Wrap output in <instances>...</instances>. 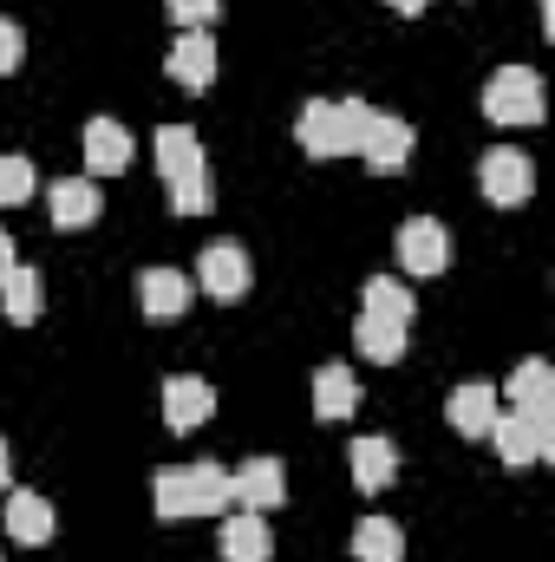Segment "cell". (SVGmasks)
<instances>
[{
	"instance_id": "obj_29",
	"label": "cell",
	"mask_w": 555,
	"mask_h": 562,
	"mask_svg": "<svg viewBox=\"0 0 555 562\" xmlns=\"http://www.w3.org/2000/svg\"><path fill=\"white\" fill-rule=\"evenodd\" d=\"M13 269H20V256H13V236H7V229H0V281L13 276Z\"/></svg>"
},
{
	"instance_id": "obj_20",
	"label": "cell",
	"mask_w": 555,
	"mask_h": 562,
	"mask_svg": "<svg viewBox=\"0 0 555 562\" xmlns=\"http://www.w3.org/2000/svg\"><path fill=\"white\" fill-rule=\"evenodd\" d=\"M347 464H353V484H360V491H386V484L399 477V445L380 438V431H373V438H353V458H347Z\"/></svg>"
},
{
	"instance_id": "obj_16",
	"label": "cell",
	"mask_w": 555,
	"mask_h": 562,
	"mask_svg": "<svg viewBox=\"0 0 555 562\" xmlns=\"http://www.w3.org/2000/svg\"><path fill=\"white\" fill-rule=\"evenodd\" d=\"M503 393H510V406H517L523 419H555V367L550 360H523Z\"/></svg>"
},
{
	"instance_id": "obj_11",
	"label": "cell",
	"mask_w": 555,
	"mask_h": 562,
	"mask_svg": "<svg viewBox=\"0 0 555 562\" xmlns=\"http://www.w3.org/2000/svg\"><path fill=\"white\" fill-rule=\"evenodd\" d=\"M209 413H216V386L209 380H196V373L163 380V425L170 431H196V425H209Z\"/></svg>"
},
{
	"instance_id": "obj_24",
	"label": "cell",
	"mask_w": 555,
	"mask_h": 562,
	"mask_svg": "<svg viewBox=\"0 0 555 562\" xmlns=\"http://www.w3.org/2000/svg\"><path fill=\"white\" fill-rule=\"evenodd\" d=\"M0 301H7V321L33 327L39 307H46V281H39V269H13V276L0 281Z\"/></svg>"
},
{
	"instance_id": "obj_26",
	"label": "cell",
	"mask_w": 555,
	"mask_h": 562,
	"mask_svg": "<svg viewBox=\"0 0 555 562\" xmlns=\"http://www.w3.org/2000/svg\"><path fill=\"white\" fill-rule=\"evenodd\" d=\"M33 196V164L26 157H0V210Z\"/></svg>"
},
{
	"instance_id": "obj_25",
	"label": "cell",
	"mask_w": 555,
	"mask_h": 562,
	"mask_svg": "<svg viewBox=\"0 0 555 562\" xmlns=\"http://www.w3.org/2000/svg\"><path fill=\"white\" fill-rule=\"evenodd\" d=\"M353 347H360L366 360L393 367V360L406 353V327H393V321H366V314H360V327H353Z\"/></svg>"
},
{
	"instance_id": "obj_5",
	"label": "cell",
	"mask_w": 555,
	"mask_h": 562,
	"mask_svg": "<svg viewBox=\"0 0 555 562\" xmlns=\"http://www.w3.org/2000/svg\"><path fill=\"white\" fill-rule=\"evenodd\" d=\"M477 183H484V196H490L497 210H517V203H530V196H536V164H530L523 150L497 144V150H484Z\"/></svg>"
},
{
	"instance_id": "obj_1",
	"label": "cell",
	"mask_w": 555,
	"mask_h": 562,
	"mask_svg": "<svg viewBox=\"0 0 555 562\" xmlns=\"http://www.w3.org/2000/svg\"><path fill=\"white\" fill-rule=\"evenodd\" d=\"M150 510L163 517V524H177V517H223V510H236L229 504V471L223 464H163L157 477H150Z\"/></svg>"
},
{
	"instance_id": "obj_12",
	"label": "cell",
	"mask_w": 555,
	"mask_h": 562,
	"mask_svg": "<svg viewBox=\"0 0 555 562\" xmlns=\"http://www.w3.org/2000/svg\"><path fill=\"white\" fill-rule=\"evenodd\" d=\"M287 497V477H281L275 458H249L242 471H229V504L236 510H275Z\"/></svg>"
},
{
	"instance_id": "obj_22",
	"label": "cell",
	"mask_w": 555,
	"mask_h": 562,
	"mask_svg": "<svg viewBox=\"0 0 555 562\" xmlns=\"http://www.w3.org/2000/svg\"><path fill=\"white\" fill-rule=\"evenodd\" d=\"M360 314H366V321H393V327H412L418 301H412V288H406V281L373 276V281H366V294H360Z\"/></svg>"
},
{
	"instance_id": "obj_23",
	"label": "cell",
	"mask_w": 555,
	"mask_h": 562,
	"mask_svg": "<svg viewBox=\"0 0 555 562\" xmlns=\"http://www.w3.org/2000/svg\"><path fill=\"white\" fill-rule=\"evenodd\" d=\"M353 557L360 562H406V537L393 517H360L353 524Z\"/></svg>"
},
{
	"instance_id": "obj_30",
	"label": "cell",
	"mask_w": 555,
	"mask_h": 562,
	"mask_svg": "<svg viewBox=\"0 0 555 562\" xmlns=\"http://www.w3.org/2000/svg\"><path fill=\"white\" fill-rule=\"evenodd\" d=\"M386 7H399L406 20H412V13H424V0H386Z\"/></svg>"
},
{
	"instance_id": "obj_2",
	"label": "cell",
	"mask_w": 555,
	"mask_h": 562,
	"mask_svg": "<svg viewBox=\"0 0 555 562\" xmlns=\"http://www.w3.org/2000/svg\"><path fill=\"white\" fill-rule=\"evenodd\" d=\"M157 177H163L177 216H209V203H216V190H209V157H203V144H196L190 125H163V132H157Z\"/></svg>"
},
{
	"instance_id": "obj_28",
	"label": "cell",
	"mask_w": 555,
	"mask_h": 562,
	"mask_svg": "<svg viewBox=\"0 0 555 562\" xmlns=\"http://www.w3.org/2000/svg\"><path fill=\"white\" fill-rule=\"evenodd\" d=\"M20 53H26V40H20V26L13 20H0V79L20 66Z\"/></svg>"
},
{
	"instance_id": "obj_19",
	"label": "cell",
	"mask_w": 555,
	"mask_h": 562,
	"mask_svg": "<svg viewBox=\"0 0 555 562\" xmlns=\"http://www.w3.org/2000/svg\"><path fill=\"white\" fill-rule=\"evenodd\" d=\"M497 386L490 380H464L457 393H451V425L464 431V438H490V425H497Z\"/></svg>"
},
{
	"instance_id": "obj_3",
	"label": "cell",
	"mask_w": 555,
	"mask_h": 562,
	"mask_svg": "<svg viewBox=\"0 0 555 562\" xmlns=\"http://www.w3.org/2000/svg\"><path fill=\"white\" fill-rule=\"evenodd\" d=\"M366 125H373V105L366 99H307L294 138H301L307 157H347V150H360Z\"/></svg>"
},
{
	"instance_id": "obj_6",
	"label": "cell",
	"mask_w": 555,
	"mask_h": 562,
	"mask_svg": "<svg viewBox=\"0 0 555 562\" xmlns=\"http://www.w3.org/2000/svg\"><path fill=\"white\" fill-rule=\"evenodd\" d=\"M490 445L503 451V464H536L555 458V419H523V413H497Z\"/></svg>"
},
{
	"instance_id": "obj_13",
	"label": "cell",
	"mask_w": 555,
	"mask_h": 562,
	"mask_svg": "<svg viewBox=\"0 0 555 562\" xmlns=\"http://www.w3.org/2000/svg\"><path fill=\"white\" fill-rule=\"evenodd\" d=\"M418 132L406 119H393V112H373V125H366V138H360V157L373 164V170H406V157H412Z\"/></svg>"
},
{
	"instance_id": "obj_9",
	"label": "cell",
	"mask_w": 555,
	"mask_h": 562,
	"mask_svg": "<svg viewBox=\"0 0 555 562\" xmlns=\"http://www.w3.org/2000/svg\"><path fill=\"white\" fill-rule=\"evenodd\" d=\"M163 72H170L183 92H209V86H216V40H209V26H196V33H177V46H170Z\"/></svg>"
},
{
	"instance_id": "obj_17",
	"label": "cell",
	"mask_w": 555,
	"mask_h": 562,
	"mask_svg": "<svg viewBox=\"0 0 555 562\" xmlns=\"http://www.w3.org/2000/svg\"><path fill=\"white\" fill-rule=\"evenodd\" d=\"M353 406H360V373L353 367H340V360H327L320 373H314V419H353Z\"/></svg>"
},
{
	"instance_id": "obj_8",
	"label": "cell",
	"mask_w": 555,
	"mask_h": 562,
	"mask_svg": "<svg viewBox=\"0 0 555 562\" xmlns=\"http://www.w3.org/2000/svg\"><path fill=\"white\" fill-rule=\"evenodd\" d=\"M399 269L406 276H444L451 269V229L431 223V216H412L399 229Z\"/></svg>"
},
{
	"instance_id": "obj_21",
	"label": "cell",
	"mask_w": 555,
	"mask_h": 562,
	"mask_svg": "<svg viewBox=\"0 0 555 562\" xmlns=\"http://www.w3.org/2000/svg\"><path fill=\"white\" fill-rule=\"evenodd\" d=\"M138 307L150 321H177L183 307H190V276H177V269H144L138 276Z\"/></svg>"
},
{
	"instance_id": "obj_31",
	"label": "cell",
	"mask_w": 555,
	"mask_h": 562,
	"mask_svg": "<svg viewBox=\"0 0 555 562\" xmlns=\"http://www.w3.org/2000/svg\"><path fill=\"white\" fill-rule=\"evenodd\" d=\"M7 477H13V464H7V438H0V491H7Z\"/></svg>"
},
{
	"instance_id": "obj_14",
	"label": "cell",
	"mask_w": 555,
	"mask_h": 562,
	"mask_svg": "<svg viewBox=\"0 0 555 562\" xmlns=\"http://www.w3.org/2000/svg\"><path fill=\"white\" fill-rule=\"evenodd\" d=\"M53 530H59V510L39 491H7V537L13 543L39 550V543H53Z\"/></svg>"
},
{
	"instance_id": "obj_27",
	"label": "cell",
	"mask_w": 555,
	"mask_h": 562,
	"mask_svg": "<svg viewBox=\"0 0 555 562\" xmlns=\"http://www.w3.org/2000/svg\"><path fill=\"white\" fill-rule=\"evenodd\" d=\"M163 7H170V20H177L183 33H196V26H209V20H216V7H223V0H163Z\"/></svg>"
},
{
	"instance_id": "obj_7",
	"label": "cell",
	"mask_w": 555,
	"mask_h": 562,
	"mask_svg": "<svg viewBox=\"0 0 555 562\" xmlns=\"http://www.w3.org/2000/svg\"><path fill=\"white\" fill-rule=\"evenodd\" d=\"M196 288L216 294V301H242V294L256 288V269H249V256H242L236 243H209V249L196 256Z\"/></svg>"
},
{
	"instance_id": "obj_4",
	"label": "cell",
	"mask_w": 555,
	"mask_h": 562,
	"mask_svg": "<svg viewBox=\"0 0 555 562\" xmlns=\"http://www.w3.org/2000/svg\"><path fill=\"white\" fill-rule=\"evenodd\" d=\"M484 119L490 125H543V79L530 72V66H503V72H490V86H484Z\"/></svg>"
},
{
	"instance_id": "obj_10",
	"label": "cell",
	"mask_w": 555,
	"mask_h": 562,
	"mask_svg": "<svg viewBox=\"0 0 555 562\" xmlns=\"http://www.w3.org/2000/svg\"><path fill=\"white\" fill-rule=\"evenodd\" d=\"M46 210H53V229H92L105 216V190L92 177H59L46 190Z\"/></svg>"
},
{
	"instance_id": "obj_15",
	"label": "cell",
	"mask_w": 555,
	"mask_h": 562,
	"mask_svg": "<svg viewBox=\"0 0 555 562\" xmlns=\"http://www.w3.org/2000/svg\"><path fill=\"white\" fill-rule=\"evenodd\" d=\"M216 543H223V562H269L275 557V537H269L262 510H229Z\"/></svg>"
},
{
	"instance_id": "obj_18",
	"label": "cell",
	"mask_w": 555,
	"mask_h": 562,
	"mask_svg": "<svg viewBox=\"0 0 555 562\" xmlns=\"http://www.w3.org/2000/svg\"><path fill=\"white\" fill-rule=\"evenodd\" d=\"M132 164V132L118 119H92L86 125V170L92 177H118Z\"/></svg>"
}]
</instances>
